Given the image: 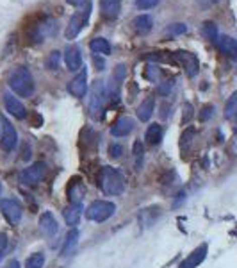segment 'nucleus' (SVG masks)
Segmentation results:
<instances>
[{"instance_id":"26","label":"nucleus","mask_w":237,"mask_h":268,"mask_svg":"<svg viewBox=\"0 0 237 268\" xmlns=\"http://www.w3.org/2000/svg\"><path fill=\"white\" fill-rule=\"evenodd\" d=\"M200 32H202V36L205 39H209V41H218L219 34H218V25H216L214 22H210V20H207V22L202 23V29H200Z\"/></svg>"},{"instance_id":"39","label":"nucleus","mask_w":237,"mask_h":268,"mask_svg":"<svg viewBox=\"0 0 237 268\" xmlns=\"http://www.w3.org/2000/svg\"><path fill=\"white\" fill-rule=\"evenodd\" d=\"M123 154V147L118 145V143H112L111 147H109V156L112 157V159H118V157H122Z\"/></svg>"},{"instance_id":"14","label":"nucleus","mask_w":237,"mask_h":268,"mask_svg":"<svg viewBox=\"0 0 237 268\" xmlns=\"http://www.w3.org/2000/svg\"><path fill=\"white\" fill-rule=\"evenodd\" d=\"M4 104H6V109H8V111L11 113L15 118L23 120L25 116H27V111H25L23 104L20 102L16 97H13L11 93H6V95H4Z\"/></svg>"},{"instance_id":"25","label":"nucleus","mask_w":237,"mask_h":268,"mask_svg":"<svg viewBox=\"0 0 237 268\" xmlns=\"http://www.w3.org/2000/svg\"><path fill=\"white\" fill-rule=\"evenodd\" d=\"M89 49L93 54H100V56H109L111 54V45L105 38H95L89 41Z\"/></svg>"},{"instance_id":"33","label":"nucleus","mask_w":237,"mask_h":268,"mask_svg":"<svg viewBox=\"0 0 237 268\" xmlns=\"http://www.w3.org/2000/svg\"><path fill=\"white\" fill-rule=\"evenodd\" d=\"M125 73H127V68H125V65H118L114 68V73H112V77H111V80H114L116 84H122L123 80H125Z\"/></svg>"},{"instance_id":"19","label":"nucleus","mask_w":237,"mask_h":268,"mask_svg":"<svg viewBox=\"0 0 237 268\" xmlns=\"http://www.w3.org/2000/svg\"><path fill=\"white\" fill-rule=\"evenodd\" d=\"M100 9H102V15L105 18H118L120 9H122V0H100Z\"/></svg>"},{"instance_id":"1","label":"nucleus","mask_w":237,"mask_h":268,"mask_svg":"<svg viewBox=\"0 0 237 268\" xmlns=\"http://www.w3.org/2000/svg\"><path fill=\"white\" fill-rule=\"evenodd\" d=\"M98 186L105 195H120L125 190V179L116 168L103 166L98 173Z\"/></svg>"},{"instance_id":"43","label":"nucleus","mask_w":237,"mask_h":268,"mask_svg":"<svg viewBox=\"0 0 237 268\" xmlns=\"http://www.w3.org/2000/svg\"><path fill=\"white\" fill-rule=\"evenodd\" d=\"M31 157V149H29L27 145L23 147V154H22V159H29Z\"/></svg>"},{"instance_id":"18","label":"nucleus","mask_w":237,"mask_h":268,"mask_svg":"<svg viewBox=\"0 0 237 268\" xmlns=\"http://www.w3.org/2000/svg\"><path fill=\"white\" fill-rule=\"evenodd\" d=\"M63 216H65V222L68 224L70 227H75L77 224L81 222L82 206L81 204H70V206H66L65 211H63Z\"/></svg>"},{"instance_id":"16","label":"nucleus","mask_w":237,"mask_h":268,"mask_svg":"<svg viewBox=\"0 0 237 268\" xmlns=\"http://www.w3.org/2000/svg\"><path fill=\"white\" fill-rule=\"evenodd\" d=\"M216 45H218V49L225 54L226 58L237 61V39L230 38V36H219Z\"/></svg>"},{"instance_id":"8","label":"nucleus","mask_w":237,"mask_h":268,"mask_svg":"<svg viewBox=\"0 0 237 268\" xmlns=\"http://www.w3.org/2000/svg\"><path fill=\"white\" fill-rule=\"evenodd\" d=\"M103 100H105V86H103L102 80H98V82H95V84H93L91 100H89V109H91L93 118H98V116H102Z\"/></svg>"},{"instance_id":"34","label":"nucleus","mask_w":237,"mask_h":268,"mask_svg":"<svg viewBox=\"0 0 237 268\" xmlns=\"http://www.w3.org/2000/svg\"><path fill=\"white\" fill-rule=\"evenodd\" d=\"M212 115H214V106H212V104H207V106L202 107V111H200V120H202V122H207Z\"/></svg>"},{"instance_id":"24","label":"nucleus","mask_w":237,"mask_h":268,"mask_svg":"<svg viewBox=\"0 0 237 268\" xmlns=\"http://www.w3.org/2000/svg\"><path fill=\"white\" fill-rule=\"evenodd\" d=\"M162 134H164L162 125H159V123H152V125L146 129V134H145L146 143H148V145H157V143H161Z\"/></svg>"},{"instance_id":"37","label":"nucleus","mask_w":237,"mask_h":268,"mask_svg":"<svg viewBox=\"0 0 237 268\" xmlns=\"http://www.w3.org/2000/svg\"><path fill=\"white\" fill-rule=\"evenodd\" d=\"M173 84H175V80H173V79L164 80L162 84H159V88H157V92L161 93V95H168V93L173 90Z\"/></svg>"},{"instance_id":"22","label":"nucleus","mask_w":237,"mask_h":268,"mask_svg":"<svg viewBox=\"0 0 237 268\" xmlns=\"http://www.w3.org/2000/svg\"><path fill=\"white\" fill-rule=\"evenodd\" d=\"M153 111H155V100H153V97H146L141 102V106L138 107V118L141 122H148L152 118Z\"/></svg>"},{"instance_id":"17","label":"nucleus","mask_w":237,"mask_h":268,"mask_svg":"<svg viewBox=\"0 0 237 268\" xmlns=\"http://www.w3.org/2000/svg\"><path fill=\"white\" fill-rule=\"evenodd\" d=\"M84 192H86V188H84V184L81 183V179H79V177L72 179V183L68 184L70 204H81V199L84 197Z\"/></svg>"},{"instance_id":"7","label":"nucleus","mask_w":237,"mask_h":268,"mask_svg":"<svg viewBox=\"0 0 237 268\" xmlns=\"http://www.w3.org/2000/svg\"><path fill=\"white\" fill-rule=\"evenodd\" d=\"M18 143V132H16L15 125H11L6 116H2V138H0V147L4 152H13Z\"/></svg>"},{"instance_id":"40","label":"nucleus","mask_w":237,"mask_h":268,"mask_svg":"<svg viewBox=\"0 0 237 268\" xmlns=\"http://www.w3.org/2000/svg\"><path fill=\"white\" fill-rule=\"evenodd\" d=\"M8 234L0 233V261H2V257H4L6 250H8Z\"/></svg>"},{"instance_id":"31","label":"nucleus","mask_w":237,"mask_h":268,"mask_svg":"<svg viewBox=\"0 0 237 268\" xmlns=\"http://www.w3.org/2000/svg\"><path fill=\"white\" fill-rule=\"evenodd\" d=\"M132 152H134V157H136V170H141L143 154H145V147H143V143L141 142H134Z\"/></svg>"},{"instance_id":"36","label":"nucleus","mask_w":237,"mask_h":268,"mask_svg":"<svg viewBox=\"0 0 237 268\" xmlns=\"http://www.w3.org/2000/svg\"><path fill=\"white\" fill-rule=\"evenodd\" d=\"M161 0H136V8L138 9H152L159 6Z\"/></svg>"},{"instance_id":"23","label":"nucleus","mask_w":237,"mask_h":268,"mask_svg":"<svg viewBox=\"0 0 237 268\" xmlns=\"http://www.w3.org/2000/svg\"><path fill=\"white\" fill-rule=\"evenodd\" d=\"M79 238H81V233H79V231L77 229L70 231L68 236H66V240H65V245H63V249H61V257H68L70 254H73L77 243H79Z\"/></svg>"},{"instance_id":"45","label":"nucleus","mask_w":237,"mask_h":268,"mask_svg":"<svg viewBox=\"0 0 237 268\" xmlns=\"http://www.w3.org/2000/svg\"><path fill=\"white\" fill-rule=\"evenodd\" d=\"M6 268H20V263H18V261L13 259V261H9V263L6 264Z\"/></svg>"},{"instance_id":"38","label":"nucleus","mask_w":237,"mask_h":268,"mask_svg":"<svg viewBox=\"0 0 237 268\" xmlns=\"http://www.w3.org/2000/svg\"><path fill=\"white\" fill-rule=\"evenodd\" d=\"M146 77H148L152 82H155V80L161 77V70L157 68V66H153V65L148 66V68H146Z\"/></svg>"},{"instance_id":"46","label":"nucleus","mask_w":237,"mask_h":268,"mask_svg":"<svg viewBox=\"0 0 237 268\" xmlns=\"http://www.w3.org/2000/svg\"><path fill=\"white\" fill-rule=\"evenodd\" d=\"M235 118H237V116H235ZM233 132L237 134V120H235V125H233Z\"/></svg>"},{"instance_id":"47","label":"nucleus","mask_w":237,"mask_h":268,"mask_svg":"<svg viewBox=\"0 0 237 268\" xmlns=\"http://www.w3.org/2000/svg\"><path fill=\"white\" fill-rule=\"evenodd\" d=\"M0 132H2V116H0Z\"/></svg>"},{"instance_id":"13","label":"nucleus","mask_w":237,"mask_h":268,"mask_svg":"<svg viewBox=\"0 0 237 268\" xmlns=\"http://www.w3.org/2000/svg\"><path fill=\"white\" fill-rule=\"evenodd\" d=\"M207 250H209V247L203 243V245L196 247L195 250H193L191 254H189L186 259L180 263V268H196L198 264L203 263V259L207 257Z\"/></svg>"},{"instance_id":"12","label":"nucleus","mask_w":237,"mask_h":268,"mask_svg":"<svg viewBox=\"0 0 237 268\" xmlns=\"http://www.w3.org/2000/svg\"><path fill=\"white\" fill-rule=\"evenodd\" d=\"M39 231H41V234H45V236H54V234H57L59 224L50 211H45V213L39 216Z\"/></svg>"},{"instance_id":"6","label":"nucleus","mask_w":237,"mask_h":268,"mask_svg":"<svg viewBox=\"0 0 237 268\" xmlns=\"http://www.w3.org/2000/svg\"><path fill=\"white\" fill-rule=\"evenodd\" d=\"M46 172V166L45 163H41V161H38V163H34V165H31L29 168L22 170L20 172V183L25 184V186H34V184H38L39 181L43 179V175H45Z\"/></svg>"},{"instance_id":"5","label":"nucleus","mask_w":237,"mask_h":268,"mask_svg":"<svg viewBox=\"0 0 237 268\" xmlns=\"http://www.w3.org/2000/svg\"><path fill=\"white\" fill-rule=\"evenodd\" d=\"M173 58H175V65L182 66L184 72L188 73V77H195L200 70V63L198 58H196L193 52H188V50H176L173 54Z\"/></svg>"},{"instance_id":"42","label":"nucleus","mask_w":237,"mask_h":268,"mask_svg":"<svg viewBox=\"0 0 237 268\" xmlns=\"http://www.w3.org/2000/svg\"><path fill=\"white\" fill-rule=\"evenodd\" d=\"M70 6H75V8H81V6H84V4H88L89 0H66Z\"/></svg>"},{"instance_id":"21","label":"nucleus","mask_w":237,"mask_h":268,"mask_svg":"<svg viewBox=\"0 0 237 268\" xmlns=\"http://www.w3.org/2000/svg\"><path fill=\"white\" fill-rule=\"evenodd\" d=\"M55 31H57V25H55V22H54V20L46 18L45 22H41L38 27H36L34 39H36V41H43L46 36H52Z\"/></svg>"},{"instance_id":"28","label":"nucleus","mask_w":237,"mask_h":268,"mask_svg":"<svg viewBox=\"0 0 237 268\" xmlns=\"http://www.w3.org/2000/svg\"><path fill=\"white\" fill-rule=\"evenodd\" d=\"M195 127H189V129L184 130L182 138H180V147H182V152H188L189 149H191V143H193V138H195Z\"/></svg>"},{"instance_id":"44","label":"nucleus","mask_w":237,"mask_h":268,"mask_svg":"<svg viewBox=\"0 0 237 268\" xmlns=\"http://www.w3.org/2000/svg\"><path fill=\"white\" fill-rule=\"evenodd\" d=\"M161 116L162 118H168V102L162 104V111H161Z\"/></svg>"},{"instance_id":"9","label":"nucleus","mask_w":237,"mask_h":268,"mask_svg":"<svg viewBox=\"0 0 237 268\" xmlns=\"http://www.w3.org/2000/svg\"><path fill=\"white\" fill-rule=\"evenodd\" d=\"M0 209H2V214L6 216L11 226H16V224L22 220V206L18 204V200L15 199H2L0 200Z\"/></svg>"},{"instance_id":"32","label":"nucleus","mask_w":237,"mask_h":268,"mask_svg":"<svg viewBox=\"0 0 237 268\" xmlns=\"http://www.w3.org/2000/svg\"><path fill=\"white\" fill-rule=\"evenodd\" d=\"M59 63H61V52H57V50L50 52L48 58H46V68H48V70H57Z\"/></svg>"},{"instance_id":"4","label":"nucleus","mask_w":237,"mask_h":268,"mask_svg":"<svg viewBox=\"0 0 237 268\" xmlns=\"http://www.w3.org/2000/svg\"><path fill=\"white\" fill-rule=\"evenodd\" d=\"M116 211V206L109 200H95L89 204V207L86 209V216L93 222H105L107 218H111Z\"/></svg>"},{"instance_id":"15","label":"nucleus","mask_w":237,"mask_h":268,"mask_svg":"<svg viewBox=\"0 0 237 268\" xmlns=\"http://www.w3.org/2000/svg\"><path fill=\"white\" fill-rule=\"evenodd\" d=\"M134 127H136V122L130 118V116H122V118L116 120V123L111 127V134L116 136V138H123V136L132 132Z\"/></svg>"},{"instance_id":"10","label":"nucleus","mask_w":237,"mask_h":268,"mask_svg":"<svg viewBox=\"0 0 237 268\" xmlns=\"http://www.w3.org/2000/svg\"><path fill=\"white\" fill-rule=\"evenodd\" d=\"M88 92V70L86 66L68 82V93L77 99H82Z\"/></svg>"},{"instance_id":"35","label":"nucleus","mask_w":237,"mask_h":268,"mask_svg":"<svg viewBox=\"0 0 237 268\" xmlns=\"http://www.w3.org/2000/svg\"><path fill=\"white\" fill-rule=\"evenodd\" d=\"M191 118H193V106L189 102H186L182 107V123H189Z\"/></svg>"},{"instance_id":"3","label":"nucleus","mask_w":237,"mask_h":268,"mask_svg":"<svg viewBox=\"0 0 237 268\" xmlns=\"http://www.w3.org/2000/svg\"><path fill=\"white\" fill-rule=\"evenodd\" d=\"M91 9H93L91 2H88V4L82 6V9H79V11L72 16V20H70L68 27H66V31H65L66 39H75L77 36L81 34L82 29L88 25L89 15H91Z\"/></svg>"},{"instance_id":"30","label":"nucleus","mask_w":237,"mask_h":268,"mask_svg":"<svg viewBox=\"0 0 237 268\" xmlns=\"http://www.w3.org/2000/svg\"><path fill=\"white\" fill-rule=\"evenodd\" d=\"M164 32L169 36H182L188 32V25L186 23H171L169 27H166Z\"/></svg>"},{"instance_id":"11","label":"nucleus","mask_w":237,"mask_h":268,"mask_svg":"<svg viewBox=\"0 0 237 268\" xmlns=\"http://www.w3.org/2000/svg\"><path fill=\"white\" fill-rule=\"evenodd\" d=\"M65 63L70 72H79L82 70V54L79 45H70L65 52Z\"/></svg>"},{"instance_id":"27","label":"nucleus","mask_w":237,"mask_h":268,"mask_svg":"<svg viewBox=\"0 0 237 268\" xmlns=\"http://www.w3.org/2000/svg\"><path fill=\"white\" fill-rule=\"evenodd\" d=\"M223 115H225L226 120H232V118H235V116H237V92H233L232 97L226 100L225 113H223Z\"/></svg>"},{"instance_id":"2","label":"nucleus","mask_w":237,"mask_h":268,"mask_svg":"<svg viewBox=\"0 0 237 268\" xmlns=\"http://www.w3.org/2000/svg\"><path fill=\"white\" fill-rule=\"evenodd\" d=\"M9 88L20 97H31L34 93V79L32 73L25 66H20L9 75Z\"/></svg>"},{"instance_id":"29","label":"nucleus","mask_w":237,"mask_h":268,"mask_svg":"<svg viewBox=\"0 0 237 268\" xmlns=\"http://www.w3.org/2000/svg\"><path fill=\"white\" fill-rule=\"evenodd\" d=\"M43 264H45V256L41 252L31 254L25 261V268H43Z\"/></svg>"},{"instance_id":"41","label":"nucleus","mask_w":237,"mask_h":268,"mask_svg":"<svg viewBox=\"0 0 237 268\" xmlns=\"http://www.w3.org/2000/svg\"><path fill=\"white\" fill-rule=\"evenodd\" d=\"M219 0H196V4L200 6V8L207 9V8H212L214 4H218Z\"/></svg>"},{"instance_id":"20","label":"nucleus","mask_w":237,"mask_h":268,"mask_svg":"<svg viewBox=\"0 0 237 268\" xmlns=\"http://www.w3.org/2000/svg\"><path fill=\"white\" fill-rule=\"evenodd\" d=\"M153 27V18L150 15H139L132 20V29H134L138 34H148Z\"/></svg>"}]
</instances>
